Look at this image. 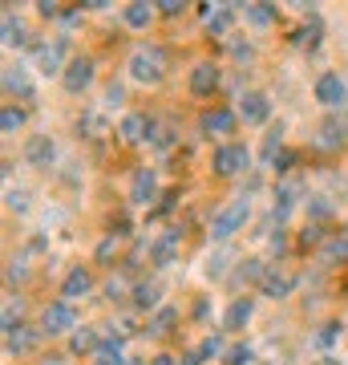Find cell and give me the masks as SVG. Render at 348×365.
Segmentation results:
<instances>
[{"mask_svg":"<svg viewBox=\"0 0 348 365\" xmlns=\"http://www.w3.org/2000/svg\"><path fill=\"white\" fill-rule=\"evenodd\" d=\"M126 78L134 86H146V90L162 86V78H167V53H162V45H154V41L134 45L126 53Z\"/></svg>","mask_w":348,"mask_h":365,"instance_id":"obj_1","label":"cell"},{"mask_svg":"<svg viewBox=\"0 0 348 365\" xmlns=\"http://www.w3.org/2000/svg\"><path fill=\"white\" fill-rule=\"evenodd\" d=\"M247 220H251V199H247V195H231L219 211H215V215H211V223H206L211 244H215V248L231 244L235 235L247 227Z\"/></svg>","mask_w":348,"mask_h":365,"instance_id":"obj_2","label":"cell"},{"mask_svg":"<svg viewBox=\"0 0 348 365\" xmlns=\"http://www.w3.org/2000/svg\"><path fill=\"white\" fill-rule=\"evenodd\" d=\"M251 170L259 167L251 163V146L239 143V138H227V143H219L211 150V175L215 179H243Z\"/></svg>","mask_w":348,"mask_h":365,"instance_id":"obj_3","label":"cell"},{"mask_svg":"<svg viewBox=\"0 0 348 365\" xmlns=\"http://www.w3.org/2000/svg\"><path fill=\"white\" fill-rule=\"evenodd\" d=\"M69 33H61V37H53V41H33V49H28V66L37 69L41 78H57L61 81V73H65V66H69Z\"/></svg>","mask_w":348,"mask_h":365,"instance_id":"obj_4","label":"cell"},{"mask_svg":"<svg viewBox=\"0 0 348 365\" xmlns=\"http://www.w3.org/2000/svg\"><path fill=\"white\" fill-rule=\"evenodd\" d=\"M300 203H308V187H304V179H300V175H292V179H275V187H271V223L284 227V223L296 215Z\"/></svg>","mask_w":348,"mask_h":365,"instance_id":"obj_5","label":"cell"},{"mask_svg":"<svg viewBox=\"0 0 348 365\" xmlns=\"http://www.w3.org/2000/svg\"><path fill=\"white\" fill-rule=\"evenodd\" d=\"M158 199H162V179H158V167H134L126 182V203L130 207H146L154 211Z\"/></svg>","mask_w":348,"mask_h":365,"instance_id":"obj_6","label":"cell"},{"mask_svg":"<svg viewBox=\"0 0 348 365\" xmlns=\"http://www.w3.org/2000/svg\"><path fill=\"white\" fill-rule=\"evenodd\" d=\"M179 252H182V227L179 223H170V227H162L158 235H150V244H146V260H150L154 272H167V268L179 264Z\"/></svg>","mask_w":348,"mask_h":365,"instance_id":"obj_7","label":"cell"},{"mask_svg":"<svg viewBox=\"0 0 348 365\" xmlns=\"http://www.w3.org/2000/svg\"><path fill=\"white\" fill-rule=\"evenodd\" d=\"M37 325H41V333H45V337H69V333H73V329L81 325V317H78V304H69V300L53 297L49 304L41 309Z\"/></svg>","mask_w":348,"mask_h":365,"instance_id":"obj_8","label":"cell"},{"mask_svg":"<svg viewBox=\"0 0 348 365\" xmlns=\"http://www.w3.org/2000/svg\"><path fill=\"white\" fill-rule=\"evenodd\" d=\"M199 16H203V29L211 33V37L231 41L235 37V25L243 21V9H235V4L219 0V4H199Z\"/></svg>","mask_w":348,"mask_h":365,"instance_id":"obj_9","label":"cell"},{"mask_svg":"<svg viewBox=\"0 0 348 365\" xmlns=\"http://www.w3.org/2000/svg\"><path fill=\"white\" fill-rule=\"evenodd\" d=\"M93 81H97V61H93L90 53H73L69 66H65V73H61V90L69 93V98H81Z\"/></svg>","mask_w":348,"mask_h":365,"instance_id":"obj_10","label":"cell"},{"mask_svg":"<svg viewBox=\"0 0 348 365\" xmlns=\"http://www.w3.org/2000/svg\"><path fill=\"white\" fill-rule=\"evenodd\" d=\"M312 98L324 106V110H344L348 106V81L340 69H324V73H316V81H312Z\"/></svg>","mask_w":348,"mask_h":365,"instance_id":"obj_11","label":"cell"},{"mask_svg":"<svg viewBox=\"0 0 348 365\" xmlns=\"http://www.w3.org/2000/svg\"><path fill=\"white\" fill-rule=\"evenodd\" d=\"M235 126H239L235 106L211 102L203 114H199V134H203V138H223V143H227V134H235Z\"/></svg>","mask_w":348,"mask_h":365,"instance_id":"obj_12","label":"cell"},{"mask_svg":"<svg viewBox=\"0 0 348 365\" xmlns=\"http://www.w3.org/2000/svg\"><path fill=\"white\" fill-rule=\"evenodd\" d=\"M271 110H275V102H271L268 90H243L235 98V114H239L243 126H268Z\"/></svg>","mask_w":348,"mask_h":365,"instance_id":"obj_13","label":"cell"},{"mask_svg":"<svg viewBox=\"0 0 348 365\" xmlns=\"http://www.w3.org/2000/svg\"><path fill=\"white\" fill-rule=\"evenodd\" d=\"M150 130H154V118L146 114V110H126V114L117 118V126H114V134H117V143L122 146H150Z\"/></svg>","mask_w":348,"mask_h":365,"instance_id":"obj_14","label":"cell"},{"mask_svg":"<svg viewBox=\"0 0 348 365\" xmlns=\"http://www.w3.org/2000/svg\"><path fill=\"white\" fill-rule=\"evenodd\" d=\"M0 86L9 98H21V102H37V81H33V66L28 61H9L4 73H0Z\"/></svg>","mask_w":348,"mask_h":365,"instance_id":"obj_15","label":"cell"},{"mask_svg":"<svg viewBox=\"0 0 348 365\" xmlns=\"http://www.w3.org/2000/svg\"><path fill=\"white\" fill-rule=\"evenodd\" d=\"M21 158H25V167H33V170H49V167H57V138H53L49 130L28 134L25 146H21Z\"/></svg>","mask_w":348,"mask_h":365,"instance_id":"obj_16","label":"cell"},{"mask_svg":"<svg viewBox=\"0 0 348 365\" xmlns=\"http://www.w3.org/2000/svg\"><path fill=\"white\" fill-rule=\"evenodd\" d=\"M93 288H102V284H97V276H93V268H90V264H73V268L61 276V284H57V297L69 300V304H78L81 297H90Z\"/></svg>","mask_w":348,"mask_h":365,"instance_id":"obj_17","label":"cell"},{"mask_svg":"<svg viewBox=\"0 0 348 365\" xmlns=\"http://www.w3.org/2000/svg\"><path fill=\"white\" fill-rule=\"evenodd\" d=\"M223 86V69L211 61V57H199L191 66V73H186V90L194 93V98H211V93Z\"/></svg>","mask_w":348,"mask_h":365,"instance_id":"obj_18","label":"cell"},{"mask_svg":"<svg viewBox=\"0 0 348 365\" xmlns=\"http://www.w3.org/2000/svg\"><path fill=\"white\" fill-rule=\"evenodd\" d=\"M162 292H167V284H162L158 276H150V280H134L130 309H134V313H142V317L158 313V309H162Z\"/></svg>","mask_w":348,"mask_h":365,"instance_id":"obj_19","label":"cell"},{"mask_svg":"<svg viewBox=\"0 0 348 365\" xmlns=\"http://www.w3.org/2000/svg\"><path fill=\"white\" fill-rule=\"evenodd\" d=\"M300 288V272H288L284 264H271L268 276H263V284H259V297L268 300H288L292 292Z\"/></svg>","mask_w":348,"mask_h":365,"instance_id":"obj_20","label":"cell"},{"mask_svg":"<svg viewBox=\"0 0 348 365\" xmlns=\"http://www.w3.org/2000/svg\"><path fill=\"white\" fill-rule=\"evenodd\" d=\"M41 341H45L41 325L25 321V325H16V329H9V333H4V353H9V357H28V353H37Z\"/></svg>","mask_w":348,"mask_h":365,"instance_id":"obj_21","label":"cell"},{"mask_svg":"<svg viewBox=\"0 0 348 365\" xmlns=\"http://www.w3.org/2000/svg\"><path fill=\"white\" fill-rule=\"evenodd\" d=\"M251 317H255V297H231V304L223 309V321H219V329L231 337V333H239V329H247L251 325Z\"/></svg>","mask_w":348,"mask_h":365,"instance_id":"obj_22","label":"cell"},{"mask_svg":"<svg viewBox=\"0 0 348 365\" xmlns=\"http://www.w3.org/2000/svg\"><path fill=\"white\" fill-rule=\"evenodd\" d=\"M102 329H93V325H78L69 337H65V353L69 357H93V353L102 349Z\"/></svg>","mask_w":348,"mask_h":365,"instance_id":"obj_23","label":"cell"},{"mask_svg":"<svg viewBox=\"0 0 348 365\" xmlns=\"http://www.w3.org/2000/svg\"><path fill=\"white\" fill-rule=\"evenodd\" d=\"M0 41H4V49H25L28 45V25L16 9H4V13H0ZM28 49H33V45H28Z\"/></svg>","mask_w":348,"mask_h":365,"instance_id":"obj_24","label":"cell"},{"mask_svg":"<svg viewBox=\"0 0 348 365\" xmlns=\"http://www.w3.org/2000/svg\"><path fill=\"white\" fill-rule=\"evenodd\" d=\"M154 16H158L154 4H146V0H130L126 9H122V25L134 29V33H146V29L154 25Z\"/></svg>","mask_w":348,"mask_h":365,"instance_id":"obj_25","label":"cell"},{"mask_svg":"<svg viewBox=\"0 0 348 365\" xmlns=\"http://www.w3.org/2000/svg\"><path fill=\"white\" fill-rule=\"evenodd\" d=\"M284 134H288L284 122H275V126H268V130H263V143H259V170H268L271 158L284 150Z\"/></svg>","mask_w":348,"mask_h":365,"instance_id":"obj_26","label":"cell"},{"mask_svg":"<svg viewBox=\"0 0 348 365\" xmlns=\"http://www.w3.org/2000/svg\"><path fill=\"white\" fill-rule=\"evenodd\" d=\"M97 292H102L105 304H122V300H130V292H134V280H130L126 272H110Z\"/></svg>","mask_w":348,"mask_h":365,"instance_id":"obj_27","label":"cell"},{"mask_svg":"<svg viewBox=\"0 0 348 365\" xmlns=\"http://www.w3.org/2000/svg\"><path fill=\"white\" fill-rule=\"evenodd\" d=\"M179 325V309H174V304H162V309H158V313H150L146 317V337H167L170 329Z\"/></svg>","mask_w":348,"mask_h":365,"instance_id":"obj_28","label":"cell"},{"mask_svg":"<svg viewBox=\"0 0 348 365\" xmlns=\"http://www.w3.org/2000/svg\"><path fill=\"white\" fill-rule=\"evenodd\" d=\"M316 260H320L324 268L348 260V232H332V235H328V240H324V248L316 252Z\"/></svg>","mask_w":348,"mask_h":365,"instance_id":"obj_29","label":"cell"},{"mask_svg":"<svg viewBox=\"0 0 348 365\" xmlns=\"http://www.w3.org/2000/svg\"><path fill=\"white\" fill-rule=\"evenodd\" d=\"M4 211H13V215H28L33 211V191L25 182H9L4 187Z\"/></svg>","mask_w":348,"mask_h":365,"instance_id":"obj_30","label":"cell"},{"mask_svg":"<svg viewBox=\"0 0 348 365\" xmlns=\"http://www.w3.org/2000/svg\"><path fill=\"white\" fill-rule=\"evenodd\" d=\"M28 276H33V256L28 252H16V256H9L4 260V284H25Z\"/></svg>","mask_w":348,"mask_h":365,"instance_id":"obj_31","label":"cell"},{"mask_svg":"<svg viewBox=\"0 0 348 365\" xmlns=\"http://www.w3.org/2000/svg\"><path fill=\"white\" fill-rule=\"evenodd\" d=\"M268 268L271 264L268 260H259V256H247V260H239L235 264V280H239V284H263V276H268Z\"/></svg>","mask_w":348,"mask_h":365,"instance_id":"obj_32","label":"cell"},{"mask_svg":"<svg viewBox=\"0 0 348 365\" xmlns=\"http://www.w3.org/2000/svg\"><path fill=\"white\" fill-rule=\"evenodd\" d=\"M25 122H28L25 106H16V102H4V106H0V134H4V138L21 134V130H25Z\"/></svg>","mask_w":348,"mask_h":365,"instance_id":"obj_33","label":"cell"},{"mask_svg":"<svg viewBox=\"0 0 348 365\" xmlns=\"http://www.w3.org/2000/svg\"><path fill=\"white\" fill-rule=\"evenodd\" d=\"M78 130L85 134V138H102V134H110V118H105L102 106H93V110H85V114L78 118Z\"/></svg>","mask_w":348,"mask_h":365,"instance_id":"obj_34","label":"cell"},{"mask_svg":"<svg viewBox=\"0 0 348 365\" xmlns=\"http://www.w3.org/2000/svg\"><path fill=\"white\" fill-rule=\"evenodd\" d=\"M320 41H324V21H320L316 13H312L308 21H304V25L296 29V45H304L308 53H316V49H320Z\"/></svg>","mask_w":348,"mask_h":365,"instance_id":"obj_35","label":"cell"},{"mask_svg":"<svg viewBox=\"0 0 348 365\" xmlns=\"http://www.w3.org/2000/svg\"><path fill=\"white\" fill-rule=\"evenodd\" d=\"M227 260H231V248L223 244V248H215L211 256H206V268H203V276H206V280H223L227 272H235V268H231Z\"/></svg>","mask_w":348,"mask_h":365,"instance_id":"obj_36","label":"cell"},{"mask_svg":"<svg viewBox=\"0 0 348 365\" xmlns=\"http://www.w3.org/2000/svg\"><path fill=\"white\" fill-rule=\"evenodd\" d=\"M243 21L251 29H271L275 25V4H263V0L259 4H243Z\"/></svg>","mask_w":348,"mask_h":365,"instance_id":"obj_37","label":"cell"},{"mask_svg":"<svg viewBox=\"0 0 348 365\" xmlns=\"http://www.w3.org/2000/svg\"><path fill=\"white\" fill-rule=\"evenodd\" d=\"M304 211H308V223H328L336 215V203L328 195H308V203H304Z\"/></svg>","mask_w":348,"mask_h":365,"instance_id":"obj_38","label":"cell"},{"mask_svg":"<svg viewBox=\"0 0 348 365\" xmlns=\"http://www.w3.org/2000/svg\"><path fill=\"white\" fill-rule=\"evenodd\" d=\"M194 349L203 353V361H215V357H227V349H231V345H227V333L219 329V333H206Z\"/></svg>","mask_w":348,"mask_h":365,"instance_id":"obj_39","label":"cell"},{"mask_svg":"<svg viewBox=\"0 0 348 365\" xmlns=\"http://www.w3.org/2000/svg\"><path fill=\"white\" fill-rule=\"evenodd\" d=\"M105 110V114H110V110H122V106H126V81H105L102 86V102H97Z\"/></svg>","mask_w":348,"mask_h":365,"instance_id":"obj_40","label":"cell"},{"mask_svg":"<svg viewBox=\"0 0 348 365\" xmlns=\"http://www.w3.org/2000/svg\"><path fill=\"white\" fill-rule=\"evenodd\" d=\"M296 163H300V150H292V146H284L280 155L271 158V175H280V179H292V170H296Z\"/></svg>","mask_w":348,"mask_h":365,"instance_id":"obj_41","label":"cell"},{"mask_svg":"<svg viewBox=\"0 0 348 365\" xmlns=\"http://www.w3.org/2000/svg\"><path fill=\"white\" fill-rule=\"evenodd\" d=\"M174 143H179V134H174V126H170V122H154V130H150V146L167 155V150H174Z\"/></svg>","mask_w":348,"mask_h":365,"instance_id":"obj_42","label":"cell"},{"mask_svg":"<svg viewBox=\"0 0 348 365\" xmlns=\"http://www.w3.org/2000/svg\"><path fill=\"white\" fill-rule=\"evenodd\" d=\"M344 122H340V118H328V122H320V138H316V143L320 146H340L344 143Z\"/></svg>","mask_w":348,"mask_h":365,"instance_id":"obj_43","label":"cell"},{"mask_svg":"<svg viewBox=\"0 0 348 365\" xmlns=\"http://www.w3.org/2000/svg\"><path fill=\"white\" fill-rule=\"evenodd\" d=\"M25 325V317H21V300L16 297H4V309H0V329L9 333V329Z\"/></svg>","mask_w":348,"mask_h":365,"instance_id":"obj_44","label":"cell"},{"mask_svg":"<svg viewBox=\"0 0 348 365\" xmlns=\"http://www.w3.org/2000/svg\"><path fill=\"white\" fill-rule=\"evenodd\" d=\"M114 260H117V235L105 232L97 240V248H93V264H114Z\"/></svg>","mask_w":348,"mask_h":365,"instance_id":"obj_45","label":"cell"},{"mask_svg":"<svg viewBox=\"0 0 348 365\" xmlns=\"http://www.w3.org/2000/svg\"><path fill=\"white\" fill-rule=\"evenodd\" d=\"M223 365H255V349L247 341H235L231 349H227V357H223Z\"/></svg>","mask_w":348,"mask_h":365,"instance_id":"obj_46","label":"cell"},{"mask_svg":"<svg viewBox=\"0 0 348 365\" xmlns=\"http://www.w3.org/2000/svg\"><path fill=\"white\" fill-rule=\"evenodd\" d=\"M227 49H231V57H235V61H243V66H251V61H255V41H239V37H231V41H227Z\"/></svg>","mask_w":348,"mask_h":365,"instance_id":"obj_47","label":"cell"},{"mask_svg":"<svg viewBox=\"0 0 348 365\" xmlns=\"http://www.w3.org/2000/svg\"><path fill=\"white\" fill-rule=\"evenodd\" d=\"M288 248H292V235H288L284 227H275V232H268V252L275 256V260H280V256H284Z\"/></svg>","mask_w":348,"mask_h":365,"instance_id":"obj_48","label":"cell"},{"mask_svg":"<svg viewBox=\"0 0 348 365\" xmlns=\"http://www.w3.org/2000/svg\"><path fill=\"white\" fill-rule=\"evenodd\" d=\"M154 9H158V16H162V21H174V16L186 13V4H182V0H154Z\"/></svg>","mask_w":348,"mask_h":365,"instance_id":"obj_49","label":"cell"},{"mask_svg":"<svg viewBox=\"0 0 348 365\" xmlns=\"http://www.w3.org/2000/svg\"><path fill=\"white\" fill-rule=\"evenodd\" d=\"M179 191H167V195H162V203H158L154 211H150V220H158V215H170V211H174V203H179Z\"/></svg>","mask_w":348,"mask_h":365,"instance_id":"obj_50","label":"cell"},{"mask_svg":"<svg viewBox=\"0 0 348 365\" xmlns=\"http://www.w3.org/2000/svg\"><path fill=\"white\" fill-rule=\"evenodd\" d=\"M340 337V325H336V321H328V325H320V333H316V345H332V341Z\"/></svg>","mask_w":348,"mask_h":365,"instance_id":"obj_51","label":"cell"},{"mask_svg":"<svg viewBox=\"0 0 348 365\" xmlns=\"http://www.w3.org/2000/svg\"><path fill=\"white\" fill-rule=\"evenodd\" d=\"M65 9H57V0H37V16H49V21H61Z\"/></svg>","mask_w":348,"mask_h":365,"instance_id":"obj_52","label":"cell"},{"mask_svg":"<svg viewBox=\"0 0 348 365\" xmlns=\"http://www.w3.org/2000/svg\"><path fill=\"white\" fill-rule=\"evenodd\" d=\"M191 317H194V321H199V325H203L206 317H211V297H199V300H194V309H191Z\"/></svg>","mask_w":348,"mask_h":365,"instance_id":"obj_53","label":"cell"},{"mask_svg":"<svg viewBox=\"0 0 348 365\" xmlns=\"http://www.w3.org/2000/svg\"><path fill=\"white\" fill-rule=\"evenodd\" d=\"M179 365H206V361H203V353L191 345V349H182V353H179Z\"/></svg>","mask_w":348,"mask_h":365,"instance_id":"obj_54","label":"cell"},{"mask_svg":"<svg viewBox=\"0 0 348 365\" xmlns=\"http://www.w3.org/2000/svg\"><path fill=\"white\" fill-rule=\"evenodd\" d=\"M37 365H69V353H41Z\"/></svg>","mask_w":348,"mask_h":365,"instance_id":"obj_55","label":"cell"},{"mask_svg":"<svg viewBox=\"0 0 348 365\" xmlns=\"http://www.w3.org/2000/svg\"><path fill=\"white\" fill-rule=\"evenodd\" d=\"M146 365H179V357H174V353H154Z\"/></svg>","mask_w":348,"mask_h":365,"instance_id":"obj_56","label":"cell"},{"mask_svg":"<svg viewBox=\"0 0 348 365\" xmlns=\"http://www.w3.org/2000/svg\"><path fill=\"white\" fill-rule=\"evenodd\" d=\"M320 365H340V361H336V357H320Z\"/></svg>","mask_w":348,"mask_h":365,"instance_id":"obj_57","label":"cell"},{"mask_svg":"<svg viewBox=\"0 0 348 365\" xmlns=\"http://www.w3.org/2000/svg\"><path fill=\"white\" fill-rule=\"evenodd\" d=\"M344 297H348V284H344Z\"/></svg>","mask_w":348,"mask_h":365,"instance_id":"obj_58","label":"cell"},{"mask_svg":"<svg viewBox=\"0 0 348 365\" xmlns=\"http://www.w3.org/2000/svg\"><path fill=\"white\" fill-rule=\"evenodd\" d=\"M344 232H348V223H344Z\"/></svg>","mask_w":348,"mask_h":365,"instance_id":"obj_59","label":"cell"}]
</instances>
